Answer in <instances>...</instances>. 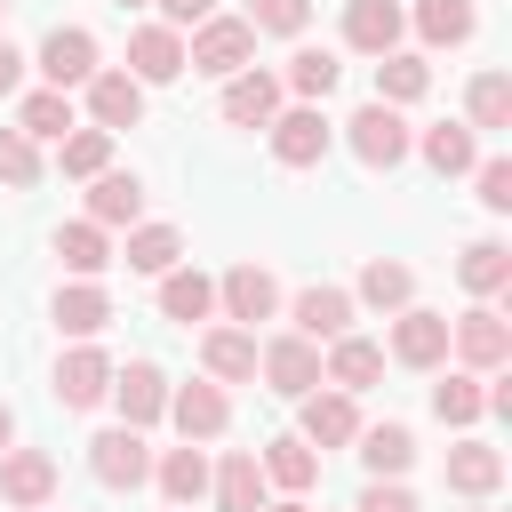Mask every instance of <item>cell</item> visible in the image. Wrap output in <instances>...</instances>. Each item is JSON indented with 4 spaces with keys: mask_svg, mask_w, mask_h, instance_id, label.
Listing matches in <instances>:
<instances>
[{
    "mask_svg": "<svg viewBox=\"0 0 512 512\" xmlns=\"http://www.w3.org/2000/svg\"><path fill=\"white\" fill-rule=\"evenodd\" d=\"M0 496H8L16 512H40V504L56 496V464H48L40 448H8V456H0Z\"/></svg>",
    "mask_w": 512,
    "mask_h": 512,
    "instance_id": "9a60e30c",
    "label": "cell"
},
{
    "mask_svg": "<svg viewBox=\"0 0 512 512\" xmlns=\"http://www.w3.org/2000/svg\"><path fill=\"white\" fill-rule=\"evenodd\" d=\"M16 128H24L32 144H40V136H64V128H72V96H64V88H32V96L16 104Z\"/></svg>",
    "mask_w": 512,
    "mask_h": 512,
    "instance_id": "f35d334b",
    "label": "cell"
},
{
    "mask_svg": "<svg viewBox=\"0 0 512 512\" xmlns=\"http://www.w3.org/2000/svg\"><path fill=\"white\" fill-rule=\"evenodd\" d=\"M112 320V296L96 288V280H72V288H56V328L64 336H96Z\"/></svg>",
    "mask_w": 512,
    "mask_h": 512,
    "instance_id": "836d02e7",
    "label": "cell"
},
{
    "mask_svg": "<svg viewBox=\"0 0 512 512\" xmlns=\"http://www.w3.org/2000/svg\"><path fill=\"white\" fill-rule=\"evenodd\" d=\"M408 296H416V272H408V264H392V256H368V264H360V304L408 312Z\"/></svg>",
    "mask_w": 512,
    "mask_h": 512,
    "instance_id": "d6a6232c",
    "label": "cell"
},
{
    "mask_svg": "<svg viewBox=\"0 0 512 512\" xmlns=\"http://www.w3.org/2000/svg\"><path fill=\"white\" fill-rule=\"evenodd\" d=\"M216 304H224L232 320H248V328H256V320H272V312H280V280H272L264 264H232V272L216 280Z\"/></svg>",
    "mask_w": 512,
    "mask_h": 512,
    "instance_id": "30bf717a",
    "label": "cell"
},
{
    "mask_svg": "<svg viewBox=\"0 0 512 512\" xmlns=\"http://www.w3.org/2000/svg\"><path fill=\"white\" fill-rule=\"evenodd\" d=\"M424 160H432L440 176H464V168H480V144H472L464 120H440V128H424Z\"/></svg>",
    "mask_w": 512,
    "mask_h": 512,
    "instance_id": "d590c367",
    "label": "cell"
},
{
    "mask_svg": "<svg viewBox=\"0 0 512 512\" xmlns=\"http://www.w3.org/2000/svg\"><path fill=\"white\" fill-rule=\"evenodd\" d=\"M88 472H96L104 488H144V480H152V448H144V432H128V424L96 432V440H88Z\"/></svg>",
    "mask_w": 512,
    "mask_h": 512,
    "instance_id": "277c9868",
    "label": "cell"
},
{
    "mask_svg": "<svg viewBox=\"0 0 512 512\" xmlns=\"http://www.w3.org/2000/svg\"><path fill=\"white\" fill-rule=\"evenodd\" d=\"M264 512H312V504H296V496H288V504H264Z\"/></svg>",
    "mask_w": 512,
    "mask_h": 512,
    "instance_id": "681fc988",
    "label": "cell"
},
{
    "mask_svg": "<svg viewBox=\"0 0 512 512\" xmlns=\"http://www.w3.org/2000/svg\"><path fill=\"white\" fill-rule=\"evenodd\" d=\"M472 0H416V32H424V48H464L472 40Z\"/></svg>",
    "mask_w": 512,
    "mask_h": 512,
    "instance_id": "e575fe53",
    "label": "cell"
},
{
    "mask_svg": "<svg viewBox=\"0 0 512 512\" xmlns=\"http://www.w3.org/2000/svg\"><path fill=\"white\" fill-rule=\"evenodd\" d=\"M256 368H264V384H272L280 400L320 392V344H304V336H272V344H256Z\"/></svg>",
    "mask_w": 512,
    "mask_h": 512,
    "instance_id": "3957f363",
    "label": "cell"
},
{
    "mask_svg": "<svg viewBox=\"0 0 512 512\" xmlns=\"http://www.w3.org/2000/svg\"><path fill=\"white\" fill-rule=\"evenodd\" d=\"M152 480H160V496H168L176 512H192V504L208 496V456H200V448L184 440V448H168V456L152 464Z\"/></svg>",
    "mask_w": 512,
    "mask_h": 512,
    "instance_id": "cb8c5ba5",
    "label": "cell"
},
{
    "mask_svg": "<svg viewBox=\"0 0 512 512\" xmlns=\"http://www.w3.org/2000/svg\"><path fill=\"white\" fill-rule=\"evenodd\" d=\"M216 16V0H160V24L176 32V24H208Z\"/></svg>",
    "mask_w": 512,
    "mask_h": 512,
    "instance_id": "bcb514c9",
    "label": "cell"
},
{
    "mask_svg": "<svg viewBox=\"0 0 512 512\" xmlns=\"http://www.w3.org/2000/svg\"><path fill=\"white\" fill-rule=\"evenodd\" d=\"M392 360H400V368H440V360H448V320L424 312V304H408V312L392 320Z\"/></svg>",
    "mask_w": 512,
    "mask_h": 512,
    "instance_id": "8fae6325",
    "label": "cell"
},
{
    "mask_svg": "<svg viewBox=\"0 0 512 512\" xmlns=\"http://www.w3.org/2000/svg\"><path fill=\"white\" fill-rule=\"evenodd\" d=\"M432 416H440V424H480V416H488L480 376H440V384H432Z\"/></svg>",
    "mask_w": 512,
    "mask_h": 512,
    "instance_id": "60d3db41",
    "label": "cell"
},
{
    "mask_svg": "<svg viewBox=\"0 0 512 512\" xmlns=\"http://www.w3.org/2000/svg\"><path fill=\"white\" fill-rule=\"evenodd\" d=\"M0 16H8V0H0Z\"/></svg>",
    "mask_w": 512,
    "mask_h": 512,
    "instance_id": "816d5d0a",
    "label": "cell"
},
{
    "mask_svg": "<svg viewBox=\"0 0 512 512\" xmlns=\"http://www.w3.org/2000/svg\"><path fill=\"white\" fill-rule=\"evenodd\" d=\"M160 312H168V320H184V328H192V320H208V312H216V280H208V272H184V264H176V272H160Z\"/></svg>",
    "mask_w": 512,
    "mask_h": 512,
    "instance_id": "f1b7e54d",
    "label": "cell"
},
{
    "mask_svg": "<svg viewBox=\"0 0 512 512\" xmlns=\"http://www.w3.org/2000/svg\"><path fill=\"white\" fill-rule=\"evenodd\" d=\"M56 168H64V176H104V168H112V136H104V128L56 136Z\"/></svg>",
    "mask_w": 512,
    "mask_h": 512,
    "instance_id": "ab89813d",
    "label": "cell"
},
{
    "mask_svg": "<svg viewBox=\"0 0 512 512\" xmlns=\"http://www.w3.org/2000/svg\"><path fill=\"white\" fill-rule=\"evenodd\" d=\"M336 80H344V64H336L328 48H296V56H288V80H280V88H296L304 104H320V96H328Z\"/></svg>",
    "mask_w": 512,
    "mask_h": 512,
    "instance_id": "8d00e7d4",
    "label": "cell"
},
{
    "mask_svg": "<svg viewBox=\"0 0 512 512\" xmlns=\"http://www.w3.org/2000/svg\"><path fill=\"white\" fill-rule=\"evenodd\" d=\"M448 352H464L472 376H496V368L512 360V328H504V312H496V304H472L464 320H448Z\"/></svg>",
    "mask_w": 512,
    "mask_h": 512,
    "instance_id": "7a4b0ae2",
    "label": "cell"
},
{
    "mask_svg": "<svg viewBox=\"0 0 512 512\" xmlns=\"http://www.w3.org/2000/svg\"><path fill=\"white\" fill-rule=\"evenodd\" d=\"M184 72V40L168 32V24H136L128 32V80L136 88H160V80H176Z\"/></svg>",
    "mask_w": 512,
    "mask_h": 512,
    "instance_id": "9c48e42d",
    "label": "cell"
},
{
    "mask_svg": "<svg viewBox=\"0 0 512 512\" xmlns=\"http://www.w3.org/2000/svg\"><path fill=\"white\" fill-rule=\"evenodd\" d=\"M120 8H144V0H120Z\"/></svg>",
    "mask_w": 512,
    "mask_h": 512,
    "instance_id": "f907efd6",
    "label": "cell"
},
{
    "mask_svg": "<svg viewBox=\"0 0 512 512\" xmlns=\"http://www.w3.org/2000/svg\"><path fill=\"white\" fill-rule=\"evenodd\" d=\"M168 512H176V504H168Z\"/></svg>",
    "mask_w": 512,
    "mask_h": 512,
    "instance_id": "db71d44e",
    "label": "cell"
},
{
    "mask_svg": "<svg viewBox=\"0 0 512 512\" xmlns=\"http://www.w3.org/2000/svg\"><path fill=\"white\" fill-rule=\"evenodd\" d=\"M104 400H120V424L144 432V424L168 416V376H160L152 360H128V368H112V392H104Z\"/></svg>",
    "mask_w": 512,
    "mask_h": 512,
    "instance_id": "8992f818",
    "label": "cell"
},
{
    "mask_svg": "<svg viewBox=\"0 0 512 512\" xmlns=\"http://www.w3.org/2000/svg\"><path fill=\"white\" fill-rule=\"evenodd\" d=\"M40 72H48V88H88L96 80V32H80V24H56L48 40H40Z\"/></svg>",
    "mask_w": 512,
    "mask_h": 512,
    "instance_id": "52a82bcc",
    "label": "cell"
},
{
    "mask_svg": "<svg viewBox=\"0 0 512 512\" xmlns=\"http://www.w3.org/2000/svg\"><path fill=\"white\" fill-rule=\"evenodd\" d=\"M200 368H208V384H248L256 376V336L248 328H208L200 336Z\"/></svg>",
    "mask_w": 512,
    "mask_h": 512,
    "instance_id": "7402d4cb",
    "label": "cell"
},
{
    "mask_svg": "<svg viewBox=\"0 0 512 512\" xmlns=\"http://www.w3.org/2000/svg\"><path fill=\"white\" fill-rule=\"evenodd\" d=\"M8 440H16V416H8V400H0V456H8Z\"/></svg>",
    "mask_w": 512,
    "mask_h": 512,
    "instance_id": "c3c4849f",
    "label": "cell"
},
{
    "mask_svg": "<svg viewBox=\"0 0 512 512\" xmlns=\"http://www.w3.org/2000/svg\"><path fill=\"white\" fill-rule=\"evenodd\" d=\"M208 488H216V512H264V464H256V448H232Z\"/></svg>",
    "mask_w": 512,
    "mask_h": 512,
    "instance_id": "603a6c76",
    "label": "cell"
},
{
    "mask_svg": "<svg viewBox=\"0 0 512 512\" xmlns=\"http://www.w3.org/2000/svg\"><path fill=\"white\" fill-rule=\"evenodd\" d=\"M16 80H24V56L0 40V96H16Z\"/></svg>",
    "mask_w": 512,
    "mask_h": 512,
    "instance_id": "7dc6e473",
    "label": "cell"
},
{
    "mask_svg": "<svg viewBox=\"0 0 512 512\" xmlns=\"http://www.w3.org/2000/svg\"><path fill=\"white\" fill-rule=\"evenodd\" d=\"M464 112H472L464 128H512V80H504V72H480V80L464 88Z\"/></svg>",
    "mask_w": 512,
    "mask_h": 512,
    "instance_id": "74e56055",
    "label": "cell"
},
{
    "mask_svg": "<svg viewBox=\"0 0 512 512\" xmlns=\"http://www.w3.org/2000/svg\"><path fill=\"white\" fill-rule=\"evenodd\" d=\"M448 488H456V496H496V488H504V456H496L488 440L448 448Z\"/></svg>",
    "mask_w": 512,
    "mask_h": 512,
    "instance_id": "484cf974",
    "label": "cell"
},
{
    "mask_svg": "<svg viewBox=\"0 0 512 512\" xmlns=\"http://www.w3.org/2000/svg\"><path fill=\"white\" fill-rule=\"evenodd\" d=\"M56 256H64V272H80V280H96V272L112 264V232L80 216V224H64V232H56Z\"/></svg>",
    "mask_w": 512,
    "mask_h": 512,
    "instance_id": "1f68e13d",
    "label": "cell"
},
{
    "mask_svg": "<svg viewBox=\"0 0 512 512\" xmlns=\"http://www.w3.org/2000/svg\"><path fill=\"white\" fill-rule=\"evenodd\" d=\"M344 48L392 56L400 48V0H344Z\"/></svg>",
    "mask_w": 512,
    "mask_h": 512,
    "instance_id": "2e32d148",
    "label": "cell"
},
{
    "mask_svg": "<svg viewBox=\"0 0 512 512\" xmlns=\"http://www.w3.org/2000/svg\"><path fill=\"white\" fill-rule=\"evenodd\" d=\"M376 376H384V352H376L368 336H336L328 360H320V384H328V392H368Z\"/></svg>",
    "mask_w": 512,
    "mask_h": 512,
    "instance_id": "d6986e66",
    "label": "cell"
},
{
    "mask_svg": "<svg viewBox=\"0 0 512 512\" xmlns=\"http://www.w3.org/2000/svg\"><path fill=\"white\" fill-rule=\"evenodd\" d=\"M240 24H248V32H280V40H288V32H304V24H312V0H248V16H240Z\"/></svg>",
    "mask_w": 512,
    "mask_h": 512,
    "instance_id": "7bdbcfd3",
    "label": "cell"
},
{
    "mask_svg": "<svg viewBox=\"0 0 512 512\" xmlns=\"http://www.w3.org/2000/svg\"><path fill=\"white\" fill-rule=\"evenodd\" d=\"M272 112H280V80H272V72L248 64V72L224 80V120H232V128H272Z\"/></svg>",
    "mask_w": 512,
    "mask_h": 512,
    "instance_id": "e0dca14e",
    "label": "cell"
},
{
    "mask_svg": "<svg viewBox=\"0 0 512 512\" xmlns=\"http://www.w3.org/2000/svg\"><path fill=\"white\" fill-rule=\"evenodd\" d=\"M104 392H112V360H104L96 344H72V352L56 360V400H64V408H96Z\"/></svg>",
    "mask_w": 512,
    "mask_h": 512,
    "instance_id": "7c38bea8",
    "label": "cell"
},
{
    "mask_svg": "<svg viewBox=\"0 0 512 512\" xmlns=\"http://www.w3.org/2000/svg\"><path fill=\"white\" fill-rule=\"evenodd\" d=\"M296 336H304V344L352 336V296H344V288H304V296H296Z\"/></svg>",
    "mask_w": 512,
    "mask_h": 512,
    "instance_id": "44dd1931",
    "label": "cell"
},
{
    "mask_svg": "<svg viewBox=\"0 0 512 512\" xmlns=\"http://www.w3.org/2000/svg\"><path fill=\"white\" fill-rule=\"evenodd\" d=\"M360 512H424L400 480H368V496H360Z\"/></svg>",
    "mask_w": 512,
    "mask_h": 512,
    "instance_id": "f6af8a7d",
    "label": "cell"
},
{
    "mask_svg": "<svg viewBox=\"0 0 512 512\" xmlns=\"http://www.w3.org/2000/svg\"><path fill=\"white\" fill-rule=\"evenodd\" d=\"M40 512H48V504H40Z\"/></svg>",
    "mask_w": 512,
    "mask_h": 512,
    "instance_id": "f5cc1de1",
    "label": "cell"
},
{
    "mask_svg": "<svg viewBox=\"0 0 512 512\" xmlns=\"http://www.w3.org/2000/svg\"><path fill=\"white\" fill-rule=\"evenodd\" d=\"M0 184H40V144L24 136V128H0Z\"/></svg>",
    "mask_w": 512,
    "mask_h": 512,
    "instance_id": "b9f144b4",
    "label": "cell"
},
{
    "mask_svg": "<svg viewBox=\"0 0 512 512\" xmlns=\"http://www.w3.org/2000/svg\"><path fill=\"white\" fill-rule=\"evenodd\" d=\"M88 120H96L104 136H112V128H136V120H144V88H136L128 72H96V80H88Z\"/></svg>",
    "mask_w": 512,
    "mask_h": 512,
    "instance_id": "ffe728a7",
    "label": "cell"
},
{
    "mask_svg": "<svg viewBox=\"0 0 512 512\" xmlns=\"http://www.w3.org/2000/svg\"><path fill=\"white\" fill-rule=\"evenodd\" d=\"M120 256H128V272H152V280H160V272H176L184 232H176V224H128V248H120Z\"/></svg>",
    "mask_w": 512,
    "mask_h": 512,
    "instance_id": "4316f807",
    "label": "cell"
},
{
    "mask_svg": "<svg viewBox=\"0 0 512 512\" xmlns=\"http://www.w3.org/2000/svg\"><path fill=\"white\" fill-rule=\"evenodd\" d=\"M360 464H368V480H400L416 464V432L408 424H368L360 432Z\"/></svg>",
    "mask_w": 512,
    "mask_h": 512,
    "instance_id": "d4e9b609",
    "label": "cell"
},
{
    "mask_svg": "<svg viewBox=\"0 0 512 512\" xmlns=\"http://www.w3.org/2000/svg\"><path fill=\"white\" fill-rule=\"evenodd\" d=\"M456 280H464L472 296H504V288H512V248H504V240H472V248L456 256Z\"/></svg>",
    "mask_w": 512,
    "mask_h": 512,
    "instance_id": "83f0119b",
    "label": "cell"
},
{
    "mask_svg": "<svg viewBox=\"0 0 512 512\" xmlns=\"http://www.w3.org/2000/svg\"><path fill=\"white\" fill-rule=\"evenodd\" d=\"M136 216H144V176H120V168L88 176V224L120 232V224H136Z\"/></svg>",
    "mask_w": 512,
    "mask_h": 512,
    "instance_id": "ac0fdd59",
    "label": "cell"
},
{
    "mask_svg": "<svg viewBox=\"0 0 512 512\" xmlns=\"http://www.w3.org/2000/svg\"><path fill=\"white\" fill-rule=\"evenodd\" d=\"M272 160H280V168H320V160H328V120H320V104L272 112Z\"/></svg>",
    "mask_w": 512,
    "mask_h": 512,
    "instance_id": "ba28073f",
    "label": "cell"
},
{
    "mask_svg": "<svg viewBox=\"0 0 512 512\" xmlns=\"http://www.w3.org/2000/svg\"><path fill=\"white\" fill-rule=\"evenodd\" d=\"M344 128H352V152H360L368 168H400V160H408V144H416V136H408V120H400L392 104H360Z\"/></svg>",
    "mask_w": 512,
    "mask_h": 512,
    "instance_id": "5b68a950",
    "label": "cell"
},
{
    "mask_svg": "<svg viewBox=\"0 0 512 512\" xmlns=\"http://www.w3.org/2000/svg\"><path fill=\"white\" fill-rule=\"evenodd\" d=\"M184 64H192V72H208V80H232V72H248V64H256V32H248L240 16H208V24L192 32Z\"/></svg>",
    "mask_w": 512,
    "mask_h": 512,
    "instance_id": "6da1fadb",
    "label": "cell"
},
{
    "mask_svg": "<svg viewBox=\"0 0 512 512\" xmlns=\"http://www.w3.org/2000/svg\"><path fill=\"white\" fill-rule=\"evenodd\" d=\"M472 176H480V208L504 216V208H512V160H480Z\"/></svg>",
    "mask_w": 512,
    "mask_h": 512,
    "instance_id": "ee69618b",
    "label": "cell"
},
{
    "mask_svg": "<svg viewBox=\"0 0 512 512\" xmlns=\"http://www.w3.org/2000/svg\"><path fill=\"white\" fill-rule=\"evenodd\" d=\"M168 416H176L184 440H216L232 424V400H224V384H176L168 392Z\"/></svg>",
    "mask_w": 512,
    "mask_h": 512,
    "instance_id": "4fadbf2b",
    "label": "cell"
},
{
    "mask_svg": "<svg viewBox=\"0 0 512 512\" xmlns=\"http://www.w3.org/2000/svg\"><path fill=\"white\" fill-rule=\"evenodd\" d=\"M304 448H344V440H360V408H352V392H304V432H296Z\"/></svg>",
    "mask_w": 512,
    "mask_h": 512,
    "instance_id": "5bb4252c",
    "label": "cell"
},
{
    "mask_svg": "<svg viewBox=\"0 0 512 512\" xmlns=\"http://www.w3.org/2000/svg\"><path fill=\"white\" fill-rule=\"evenodd\" d=\"M264 488H288V496H304L312 480H320V456L304 448V440H264Z\"/></svg>",
    "mask_w": 512,
    "mask_h": 512,
    "instance_id": "f546056e",
    "label": "cell"
},
{
    "mask_svg": "<svg viewBox=\"0 0 512 512\" xmlns=\"http://www.w3.org/2000/svg\"><path fill=\"white\" fill-rule=\"evenodd\" d=\"M424 88H432V64H424V56H400V48H392V56H376V104H392V112H400V104H416Z\"/></svg>",
    "mask_w": 512,
    "mask_h": 512,
    "instance_id": "4dcf8cb0",
    "label": "cell"
}]
</instances>
